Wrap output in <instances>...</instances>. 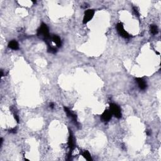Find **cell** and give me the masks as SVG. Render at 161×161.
<instances>
[{"label":"cell","instance_id":"5b68a950","mask_svg":"<svg viewBox=\"0 0 161 161\" xmlns=\"http://www.w3.org/2000/svg\"><path fill=\"white\" fill-rule=\"evenodd\" d=\"M112 113L110 111V110H106L103 112L101 116V119L103 120V122H109L111 120V117H112Z\"/></svg>","mask_w":161,"mask_h":161},{"label":"cell","instance_id":"4fadbf2b","mask_svg":"<svg viewBox=\"0 0 161 161\" xmlns=\"http://www.w3.org/2000/svg\"><path fill=\"white\" fill-rule=\"evenodd\" d=\"M48 50V52L52 53V54H54V53H56V52H57L56 51V48H55L54 47H49Z\"/></svg>","mask_w":161,"mask_h":161},{"label":"cell","instance_id":"277c9868","mask_svg":"<svg viewBox=\"0 0 161 161\" xmlns=\"http://www.w3.org/2000/svg\"><path fill=\"white\" fill-rule=\"evenodd\" d=\"M94 14V11L93 10H88L87 11H86L83 18V23H87L88 22L91 20L93 17Z\"/></svg>","mask_w":161,"mask_h":161},{"label":"cell","instance_id":"8992f818","mask_svg":"<svg viewBox=\"0 0 161 161\" xmlns=\"http://www.w3.org/2000/svg\"><path fill=\"white\" fill-rule=\"evenodd\" d=\"M135 80H136V81L137 82L138 85V87L140 88V89H142V90H144V89H146L147 83L144 79H143L141 78H136Z\"/></svg>","mask_w":161,"mask_h":161},{"label":"cell","instance_id":"2e32d148","mask_svg":"<svg viewBox=\"0 0 161 161\" xmlns=\"http://www.w3.org/2000/svg\"><path fill=\"white\" fill-rule=\"evenodd\" d=\"M10 133H16V129L13 128V129H11L10 130Z\"/></svg>","mask_w":161,"mask_h":161},{"label":"cell","instance_id":"5bb4252c","mask_svg":"<svg viewBox=\"0 0 161 161\" xmlns=\"http://www.w3.org/2000/svg\"><path fill=\"white\" fill-rule=\"evenodd\" d=\"M133 9L134 12H135V15H136L137 16H139V13H138V11L137 8L136 7H133Z\"/></svg>","mask_w":161,"mask_h":161},{"label":"cell","instance_id":"9a60e30c","mask_svg":"<svg viewBox=\"0 0 161 161\" xmlns=\"http://www.w3.org/2000/svg\"><path fill=\"white\" fill-rule=\"evenodd\" d=\"M14 117H15V120H16V122H17L18 123H19V118H18V116L16 114H15V113H14Z\"/></svg>","mask_w":161,"mask_h":161},{"label":"cell","instance_id":"7a4b0ae2","mask_svg":"<svg viewBox=\"0 0 161 161\" xmlns=\"http://www.w3.org/2000/svg\"><path fill=\"white\" fill-rule=\"evenodd\" d=\"M110 111L111 112L112 115H114L117 118H120L122 117L121 110H120V107L117 104H114V103L110 104Z\"/></svg>","mask_w":161,"mask_h":161},{"label":"cell","instance_id":"7c38bea8","mask_svg":"<svg viewBox=\"0 0 161 161\" xmlns=\"http://www.w3.org/2000/svg\"><path fill=\"white\" fill-rule=\"evenodd\" d=\"M150 32L151 33L154 35H155V34H157L158 33V29H157V26H155V25H151L150 26Z\"/></svg>","mask_w":161,"mask_h":161},{"label":"cell","instance_id":"9c48e42d","mask_svg":"<svg viewBox=\"0 0 161 161\" xmlns=\"http://www.w3.org/2000/svg\"><path fill=\"white\" fill-rule=\"evenodd\" d=\"M51 40H52V42H54L57 45L58 47L61 46V40H60V38L58 36H57V35H53V36L51 37Z\"/></svg>","mask_w":161,"mask_h":161},{"label":"cell","instance_id":"d6986e66","mask_svg":"<svg viewBox=\"0 0 161 161\" xmlns=\"http://www.w3.org/2000/svg\"><path fill=\"white\" fill-rule=\"evenodd\" d=\"M3 138H1V145H2V144H3Z\"/></svg>","mask_w":161,"mask_h":161},{"label":"cell","instance_id":"6da1fadb","mask_svg":"<svg viewBox=\"0 0 161 161\" xmlns=\"http://www.w3.org/2000/svg\"><path fill=\"white\" fill-rule=\"evenodd\" d=\"M37 35L38 36L41 35L43 37H44V38L46 40L50 38V35H49V32H48V28L47 27V25L44 23H42L40 26V27L39 28V29L38 30V32H37Z\"/></svg>","mask_w":161,"mask_h":161},{"label":"cell","instance_id":"30bf717a","mask_svg":"<svg viewBox=\"0 0 161 161\" xmlns=\"http://www.w3.org/2000/svg\"><path fill=\"white\" fill-rule=\"evenodd\" d=\"M9 47L11 48L13 50H17L19 48V46H18V44L16 41L15 40H12L9 43Z\"/></svg>","mask_w":161,"mask_h":161},{"label":"cell","instance_id":"ba28073f","mask_svg":"<svg viewBox=\"0 0 161 161\" xmlns=\"http://www.w3.org/2000/svg\"><path fill=\"white\" fill-rule=\"evenodd\" d=\"M64 110H65V111L66 112V113H67V115H68L69 116H70V117L72 118L73 119L74 121V122L77 123L76 115H75L74 113H72V111H70L69 108H68L67 107H64Z\"/></svg>","mask_w":161,"mask_h":161},{"label":"cell","instance_id":"e0dca14e","mask_svg":"<svg viewBox=\"0 0 161 161\" xmlns=\"http://www.w3.org/2000/svg\"><path fill=\"white\" fill-rule=\"evenodd\" d=\"M54 104H53V103H50V108H54Z\"/></svg>","mask_w":161,"mask_h":161},{"label":"cell","instance_id":"ac0fdd59","mask_svg":"<svg viewBox=\"0 0 161 161\" xmlns=\"http://www.w3.org/2000/svg\"><path fill=\"white\" fill-rule=\"evenodd\" d=\"M147 134L148 135H150V132H149V131H147Z\"/></svg>","mask_w":161,"mask_h":161},{"label":"cell","instance_id":"8fae6325","mask_svg":"<svg viewBox=\"0 0 161 161\" xmlns=\"http://www.w3.org/2000/svg\"><path fill=\"white\" fill-rule=\"evenodd\" d=\"M82 156H83L87 161H92L91 155H90V154H89V152L88 151H84V152L82 153Z\"/></svg>","mask_w":161,"mask_h":161},{"label":"cell","instance_id":"3957f363","mask_svg":"<svg viewBox=\"0 0 161 161\" xmlns=\"http://www.w3.org/2000/svg\"><path fill=\"white\" fill-rule=\"evenodd\" d=\"M116 29H117L118 32L120 34L122 37H123V38H128L130 37V35L126 32V31L125 30L124 28H123V23H119L116 25Z\"/></svg>","mask_w":161,"mask_h":161},{"label":"cell","instance_id":"52a82bcc","mask_svg":"<svg viewBox=\"0 0 161 161\" xmlns=\"http://www.w3.org/2000/svg\"><path fill=\"white\" fill-rule=\"evenodd\" d=\"M68 145H69V147L70 150H72L75 147L74 142L73 139V135H72V133L71 130L70 131V135H69V139H68Z\"/></svg>","mask_w":161,"mask_h":161}]
</instances>
